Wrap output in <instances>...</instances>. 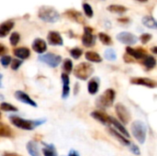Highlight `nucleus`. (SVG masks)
<instances>
[{
    "mask_svg": "<svg viewBox=\"0 0 157 156\" xmlns=\"http://www.w3.org/2000/svg\"><path fill=\"white\" fill-rule=\"evenodd\" d=\"M116 98V92L112 88L107 89L96 100V105L100 108H107L113 105Z\"/></svg>",
    "mask_w": 157,
    "mask_h": 156,
    "instance_id": "2",
    "label": "nucleus"
},
{
    "mask_svg": "<svg viewBox=\"0 0 157 156\" xmlns=\"http://www.w3.org/2000/svg\"><path fill=\"white\" fill-rule=\"evenodd\" d=\"M126 52L128 55L132 56V58L136 59V60H141V59H144L147 54H146V51L141 48H138V49H133L130 46L126 47Z\"/></svg>",
    "mask_w": 157,
    "mask_h": 156,
    "instance_id": "14",
    "label": "nucleus"
},
{
    "mask_svg": "<svg viewBox=\"0 0 157 156\" xmlns=\"http://www.w3.org/2000/svg\"><path fill=\"white\" fill-rule=\"evenodd\" d=\"M0 63L4 67H7L12 63V58L9 55H4L0 59Z\"/></svg>",
    "mask_w": 157,
    "mask_h": 156,
    "instance_id": "36",
    "label": "nucleus"
},
{
    "mask_svg": "<svg viewBox=\"0 0 157 156\" xmlns=\"http://www.w3.org/2000/svg\"><path fill=\"white\" fill-rule=\"evenodd\" d=\"M48 42L52 46H62L63 44V40L59 32L50 31L48 33Z\"/></svg>",
    "mask_w": 157,
    "mask_h": 156,
    "instance_id": "13",
    "label": "nucleus"
},
{
    "mask_svg": "<svg viewBox=\"0 0 157 156\" xmlns=\"http://www.w3.org/2000/svg\"><path fill=\"white\" fill-rule=\"evenodd\" d=\"M151 51H152V52H154L155 54H157V46L153 47V48L151 49Z\"/></svg>",
    "mask_w": 157,
    "mask_h": 156,
    "instance_id": "46",
    "label": "nucleus"
},
{
    "mask_svg": "<svg viewBox=\"0 0 157 156\" xmlns=\"http://www.w3.org/2000/svg\"><path fill=\"white\" fill-rule=\"evenodd\" d=\"M131 130L135 139L140 143H144L146 140V133H147V128L145 124L141 120H135L134 122H132Z\"/></svg>",
    "mask_w": 157,
    "mask_h": 156,
    "instance_id": "4",
    "label": "nucleus"
},
{
    "mask_svg": "<svg viewBox=\"0 0 157 156\" xmlns=\"http://www.w3.org/2000/svg\"><path fill=\"white\" fill-rule=\"evenodd\" d=\"M91 117L93 119H95L96 120H98V122H100L101 124L105 125V126H109L110 124V117L105 113L102 110H95L91 113Z\"/></svg>",
    "mask_w": 157,
    "mask_h": 156,
    "instance_id": "11",
    "label": "nucleus"
},
{
    "mask_svg": "<svg viewBox=\"0 0 157 156\" xmlns=\"http://www.w3.org/2000/svg\"><path fill=\"white\" fill-rule=\"evenodd\" d=\"M82 43L86 47H92L96 43V36L93 34V29L89 27H85L82 37Z\"/></svg>",
    "mask_w": 157,
    "mask_h": 156,
    "instance_id": "8",
    "label": "nucleus"
},
{
    "mask_svg": "<svg viewBox=\"0 0 157 156\" xmlns=\"http://www.w3.org/2000/svg\"><path fill=\"white\" fill-rule=\"evenodd\" d=\"M83 9H84V12L86 14V16L87 17H93L94 16V11H93V8L91 7V6L87 3H83Z\"/></svg>",
    "mask_w": 157,
    "mask_h": 156,
    "instance_id": "33",
    "label": "nucleus"
},
{
    "mask_svg": "<svg viewBox=\"0 0 157 156\" xmlns=\"http://www.w3.org/2000/svg\"><path fill=\"white\" fill-rule=\"evenodd\" d=\"M39 17L43 21L53 23L59 20L60 14L56 9L51 6H41L39 10Z\"/></svg>",
    "mask_w": 157,
    "mask_h": 156,
    "instance_id": "5",
    "label": "nucleus"
},
{
    "mask_svg": "<svg viewBox=\"0 0 157 156\" xmlns=\"http://www.w3.org/2000/svg\"><path fill=\"white\" fill-rule=\"evenodd\" d=\"M152 39V35L149 34V33H144V34H142L141 37H140V40L142 41V43L144 44H146L148 41H150V40Z\"/></svg>",
    "mask_w": 157,
    "mask_h": 156,
    "instance_id": "39",
    "label": "nucleus"
},
{
    "mask_svg": "<svg viewBox=\"0 0 157 156\" xmlns=\"http://www.w3.org/2000/svg\"><path fill=\"white\" fill-rule=\"evenodd\" d=\"M70 94V86L69 85H63V92H62V97L63 99L67 98Z\"/></svg>",
    "mask_w": 157,
    "mask_h": 156,
    "instance_id": "38",
    "label": "nucleus"
},
{
    "mask_svg": "<svg viewBox=\"0 0 157 156\" xmlns=\"http://www.w3.org/2000/svg\"><path fill=\"white\" fill-rule=\"evenodd\" d=\"M137 1H139V2H147L148 0H137Z\"/></svg>",
    "mask_w": 157,
    "mask_h": 156,
    "instance_id": "48",
    "label": "nucleus"
},
{
    "mask_svg": "<svg viewBox=\"0 0 157 156\" xmlns=\"http://www.w3.org/2000/svg\"><path fill=\"white\" fill-rule=\"evenodd\" d=\"M13 53L15 54V56H17L18 59L20 60H26L30 56V51L29 49L26 48V47H19V48H16L13 51Z\"/></svg>",
    "mask_w": 157,
    "mask_h": 156,
    "instance_id": "18",
    "label": "nucleus"
},
{
    "mask_svg": "<svg viewBox=\"0 0 157 156\" xmlns=\"http://www.w3.org/2000/svg\"><path fill=\"white\" fill-rule=\"evenodd\" d=\"M38 59H39L40 62L46 63L48 66H50L52 68L57 67L62 62V57L60 55H57V54H54V53H52V52L42 54V55L39 56Z\"/></svg>",
    "mask_w": 157,
    "mask_h": 156,
    "instance_id": "6",
    "label": "nucleus"
},
{
    "mask_svg": "<svg viewBox=\"0 0 157 156\" xmlns=\"http://www.w3.org/2000/svg\"><path fill=\"white\" fill-rule=\"evenodd\" d=\"M78 90H79V84L76 83V84L75 85V91H74V94L76 95V94L78 93Z\"/></svg>",
    "mask_w": 157,
    "mask_h": 156,
    "instance_id": "45",
    "label": "nucleus"
},
{
    "mask_svg": "<svg viewBox=\"0 0 157 156\" xmlns=\"http://www.w3.org/2000/svg\"><path fill=\"white\" fill-rule=\"evenodd\" d=\"M7 48L4 45V44H2V43H0V56H4V55H6V53L7 52Z\"/></svg>",
    "mask_w": 157,
    "mask_h": 156,
    "instance_id": "41",
    "label": "nucleus"
},
{
    "mask_svg": "<svg viewBox=\"0 0 157 156\" xmlns=\"http://www.w3.org/2000/svg\"><path fill=\"white\" fill-rule=\"evenodd\" d=\"M98 39L104 45L110 46L112 44V39L110 38V36H109L108 34H106L104 32L98 33Z\"/></svg>",
    "mask_w": 157,
    "mask_h": 156,
    "instance_id": "30",
    "label": "nucleus"
},
{
    "mask_svg": "<svg viewBox=\"0 0 157 156\" xmlns=\"http://www.w3.org/2000/svg\"><path fill=\"white\" fill-rule=\"evenodd\" d=\"M104 55H105V58L109 61H115L117 59V54L113 49L106 50V51L104 52Z\"/></svg>",
    "mask_w": 157,
    "mask_h": 156,
    "instance_id": "32",
    "label": "nucleus"
},
{
    "mask_svg": "<svg viewBox=\"0 0 157 156\" xmlns=\"http://www.w3.org/2000/svg\"><path fill=\"white\" fill-rule=\"evenodd\" d=\"M14 27V22L12 20H7L0 24V38L6 37Z\"/></svg>",
    "mask_w": 157,
    "mask_h": 156,
    "instance_id": "20",
    "label": "nucleus"
},
{
    "mask_svg": "<svg viewBox=\"0 0 157 156\" xmlns=\"http://www.w3.org/2000/svg\"><path fill=\"white\" fill-rule=\"evenodd\" d=\"M64 14L69 18H71L72 20H74L77 23H80V24L85 23V17H83V15L79 11H76L74 9H69V10H66Z\"/></svg>",
    "mask_w": 157,
    "mask_h": 156,
    "instance_id": "16",
    "label": "nucleus"
},
{
    "mask_svg": "<svg viewBox=\"0 0 157 156\" xmlns=\"http://www.w3.org/2000/svg\"><path fill=\"white\" fill-rule=\"evenodd\" d=\"M129 148H130V151H131L133 154H135V155H140V154H141L140 149H139V147H138L137 145H135V144H131V145L129 146Z\"/></svg>",
    "mask_w": 157,
    "mask_h": 156,
    "instance_id": "40",
    "label": "nucleus"
},
{
    "mask_svg": "<svg viewBox=\"0 0 157 156\" xmlns=\"http://www.w3.org/2000/svg\"><path fill=\"white\" fill-rule=\"evenodd\" d=\"M116 38L120 42L126 44V45H133L138 41V37H136L132 33L127 32V31H123V32L119 33Z\"/></svg>",
    "mask_w": 157,
    "mask_h": 156,
    "instance_id": "9",
    "label": "nucleus"
},
{
    "mask_svg": "<svg viewBox=\"0 0 157 156\" xmlns=\"http://www.w3.org/2000/svg\"><path fill=\"white\" fill-rule=\"evenodd\" d=\"M0 118H1V112H0Z\"/></svg>",
    "mask_w": 157,
    "mask_h": 156,
    "instance_id": "50",
    "label": "nucleus"
},
{
    "mask_svg": "<svg viewBox=\"0 0 157 156\" xmlns=\"http://www.w3.org/2000/svg\"><path fill=\"white\" fill-rule=\"evenodd\" d=\"M99 78L98 77H93L87 85V90L90 95H96L98 92L99 89Z\"/></svg>",
    "mask_w": 157,
    "mask_h": 156,
    "instance_id": "19",
    "label": "nucleus"
},
{
    "mask_svg": "<svg viewBox=\"0 0 157 156\" xmlns=\"http://www.w3.org/2000/svg\"><path fill=\"white\" fill-rule=\"evenodd\" d=\"M63 70L65 74H70L73 71V62L70 59H65L63 63Z\"/></svg>",
    "mask_w": 157,
    "mask_h": 156,
    "instance_id": "31",
    "label": "nucleus"
},
{
    "mask_svg": "<svg viewBox=\"0 0 157 156\" xmlns=\"http://www.w3.org/2000/svg\"><path fill=\"white\" fill-rule=\"evenodd\" d=\"M27 151L28 153L29 154V155L31 156H40V150H39V147H38V144L36 142L34 141H29L27 145Z\"/></svg>",
    "mask_w": 157,
    "mask_h": 156,
    "instance_id": "22",
    "label": "nucleus"
},
{
    "mask_svg": "<svg viewBox=\"0 0 157 156\" xmlns=\"http://www.w3.org/2000/svg\"><path fill=\"white\" fill-rule=\"evenodd\" d=\"M1 156H21L17 154H15V153H5L3 154Z\"/></svg>",
    "mask_w": 157,
    "mask_h": 156,
    "instance_id": "43",
    "label": "nucleus"
},
{
    "mask_svg": "<svg viewBox=\"0 0 157 156\" xmlns=\"http://www.w3.org/2000/svg\"><path fill=\"white\" fill-rule=\"evenodd\" d=\"M143 24L149 28V29H157V21L151 16H145L143 17Z\"/></svg>",
    "mask_w": 157,
    "mask_h": 156,
    "instance_id": "26",
    "label": "nucleus"
},
{
    "mask_svg": "<svg viewBox=\"0 0 157 156\" xmlns=\"http://www.w3.org/2000/svg\"><path fill=\"white\" fill-rule=\"evenodd\" d=\"M101 1H104V0H101Z\"/></svg>",
    "mask_w": 157,
    "mask_h": 156,
    "instance_id": "51",
    "label": "nucleus"
},
{
    "mask_svg": "<svg viewBox=\"0 0 157 156\" xmlns=\"http://www.w3.org/2000/svg\"><path fill=\"white\" fill-rule=\"evenodd\" d=\"M115 110H116V113L120 119V120L122 122V124L126 125L130 122L131 119H132V116H131V113L130 111L128 110V108L121 103H118L116 106H115Z\"/></svg>",
    "mask_w": 157,
    "mask_h": 156,
    "instance_id": "7",
    "label": "nucleus"
},
{
    "mask_svg": "<svg viewBox=\"0 0 157 156\" xmlns=\"http://www.w3.org/2000/svg\"><path fill=\"white\" fill-rule=\"evenodd\" d=\"M32 49L34 51H36L37 53H43L46 51L47 50V44L46 42L42 40V39H36L34 40L33 43H32Z\"/></svg>",
    "mask_w": 157,
    "mask_h": 156,
    "instance_id": "17",
    "label": "nucleus"
},
{
    "mask_svg": "<svg viewBox=\"0 0 157 156\" xmlns=\"http://www.w3.org/2000/svg\"><path fill=\"white\" fill-rule=\"evenodd\" d=\"M14 132L12 131V129L7 126L6 124L0 122V137L3 138H11L13 137Z\"/></svg>",
    "mask_w": 157,
    "mask_h": 156,
    "instance_id": "23",
    "label": "nucleus"
},
{
    "mask_svg": "<svg viewBox=\"0 0 157 156\" xmlns=\"http://www.w3.org/2000/svg\"><path fill=\"white\" fill-rule=\"evenodd\" d=\"M143 64L146 67L147 70H152L156 66V59L152 55H146L143 59Z\"/></svg>",
    "mask_w": 157,
    "mask_h": 156,
    "instance_id": "24",
    "label": "nucleus"
},
{
    "mask_svg": "<svg viewBox=\"0 0 157 156\" xmlns=\"http://www.w3.org/2000/svg\"><path fill=\"white\" fill-rule=\"evenodd\" d=\"M2 79H3V74H0V88L2 87Z\"/></svg>",
    "mask_w": 157,
    "mask_h": 156,
    "instance_id": "47",
    "label": "nucleus"
},
{
    "mask_svg": "<svg viewBox=\"0 0 157 156\" xmlns=\"http://www.w3.org/2000/svg\"><path fill=\"white\" fill-rule=\"evenodd\" d=\"M44 147L42 148V153H43V155L44 156H58L57 154V152H56V149L54 147L53 144H47V143H44Z\"/></svg>",
    "mask_w": 157,
    "mask_h": 156,
    "instance_id": "27",
    "label": "nucleus"
},
{
    "mask_svg": "<svg viewBox=\"0 0 157 156\" xmlns=\"http://www.w3.org/2000/svg\"><path fill=\"white\" fill-rule=\"evenodd\" d=\"M85 57L87 61L91 63H101L102 62V57L97 53L96 51H86L85 54Z\"/></svg>",
    "mask_w": 157,
    "mask_h": 156,
    "instance_id": "25",
    "label": "nucleus"
},
{
    "mask_svg": "<svg viewBox=\"0 0 157 156\" xmlns=\"http://www.w3.org/2000/svg\"><path fill=\"white\" fill-rule=\"evenodd\" d=\"M94 73V67L89 63H81L74 70V74L80 80H87Z\"/></svg>",
    "mask_w": 157,
    "mask_h": 156,
    "instance_id": "3",
    "label": "nucleus"
},
{
    "mask_svg": "<svg viewBox=\"0 0 157 156\" xmlns=\"http://www.w3.org/2000/svg\"><path fill=\"white\" fill-rule=\"evenodd\" d=\"M68 156H80L79 155V153L78 152H76V151H75V150H71L70 151V153H69V154Z\"/></svg>",
    "mask_w": 157,
    "mask_h": 156,
    "instance_id": "42",
    "label": "nucleus"
},
{
    "mask_svg": "<svg viewBox=\"0 0 157 156\" xmlns=\"http://www.w3.org/2000/svg\"><path fill=\"white\" fill-rule=\"evenodd\" d=\"M70 54L74 59H79L82 54H83V51L80 48H74L72 50H70Z\"/></svg>",
    "mask_w": 157,
    "mask_h": 156,
    "instance_id": "35",
    "label": "nucleus"
},
{
    "mask_svg": "<svg viewBox=\"0 0 157 156\" xmlns=\"http://www.w3.org/2000/svg\"><path fill=\"white\" fill-rule=\"evenodd\" d=\"M19 40H20V35L17 32H13L9 38V41L12 46H16L19 42Z\"/></svg>",
    "mask_w": 157,
    "mask_h": 156,
    "instance_id": "34",
    "label": "nucleus"
},
{
    "mask_svg": "<svg viewBox=\"0 0 157 156\" xmlns=\"http://www.w3.org/2000/svg\"><path fill=\"white\" fill-rule=\"evenodd\" d=\"M131 84L132 85H138V86H144L149 88H155L157 87V82L153 79L146 78V77H132L130 80Z\"/></svg>",
    "mask_w": 157,
    "mask_h": 156,
    "instance_id": "10",
    "label": "nucleus"
},
{
    "mask_svg": "<svg viewBox=\"0 0 157 156\" xmlns=\"http://www.w3.org/2000/svg\"><path fill=\"white\" fill-rule=\"evenodd\" d=\"M108 131H109V134H110L111 136H113L115 139H117L118 142H120L121 144H123V145H125V146H128V147L132 144L131 142L128 141V139H127L124 135H122L121 133H120V132H119L118 131H116L115 129H113V128H109Z\"/></svg>",
    "mask_w": 157,
    "mask_h": 156,
    "instance_id": "15",
    "label": "nucleus"
},
{
    "mask_svg": "<svg viewBox=\"0 0 157 156\" xmlns=\"http://www.w3.org/2000/svg\"><path fill=\"white\" fill-rule=\"evenodd\" d=\"M22 63H23V61L20 60V59H14V60H12V63H11V69L14 70V71H17V70H18V68L21 66Z\"/></svg>",
    "mask_w": 157,
    "mask_h": 156,
    "instance_id": "37",
    "label": "nucleus"
},
{
    "mask_svg": "<svg viewBox=\"0 0 157 156\" xmlns=\"http://www.w3.org/2000/svg\"><path fill=\"white\" fill-rule=\"evenodd\" d=\"M14 96H15V97H16L17 100H18V101H20V102H22V103H24V104L29 105V106L34 107V108H37V107H38L37 103H36L33 99H31L30 97H29L28 94H26V93L23 92V91L17 90V91L15 92V95H14Z\"/></svg>",
    "mask_w": 157,
    "mask_h": 156,
    "instance_id": "12",
    "label": "nucleus"
},
{
    "mask_svg": "<svg viewBox=\"0 0 157 156\" xmlns=\"http://www.w3.org/2000/svg\"><path fill=\"white\" fill-rule=\"evenodd\" d=\"M0 109L6 112H17L18 108L7 102H2L0 104Z\"/></svg>",
    "mask_w": 157,
    "mask_h": 156,
    "instance_id": "29",
    "label": "nucleus"
},
{
    "mask_svg": "<svg viewBox=\"0 0 157 156\" xmlns=\"http://www.w3.org/2000/svg\"><path fill=\"white\" fill-rule=\"evenodd\" d=\"M110 124H111V125H113V126H114V128H115V129H117V131H118L120 133H121V134H122V135H124L125 137H130V134H129L128 131L126 130V128L123 126V124H122V123H121L119 120H117L115 118L110 117Z\"/></svg>",
    "mask_w": 157,
    "mask_h": 156,
    "instance_id": "21",
    "label": "nucleus"
},
{
    "mask_svg": "<svg viewBox=\"0 0 157 156\" xmlns=\"http://www.w3.org/2000/svg\"><path fill=\"white\" fill-rule=\"evenodd\" d=\"M9 120L12 123V125H14L15 127H17L18 129L24 130V131H32L46 121V120H25L23 118H20V117L15 116V115L9 116Z\"/></svg>",
    "mask_w": 157,
    "mask_h": 156,
    "instance_id": "1",
    "label": "nucleus"
},
{
    "mask_svg": "<svg viewBox=\"0 0 157 156\" xmlns=\"http://www.w3.org/2000/svg\"><path fill=\"white\" fill-rule=\"evenodd\" d=\"M108 10L111 13H116V14H122L127 11V7L121 6V5H110L108 6Z\"/></svg>",
    "mask_w": 157,
    "mask_h": 156,
    "instance_id": "28",
    "label": "nucleus"
},
{
    "mask_svg": "<svg viewBox=\"0 0 157 156\" xmlns=\"http://www.w3.org/2000/svg\"><path fill=\"white\" fill-rule=\"evenodd\" d=\"M118 21L121 22V23H128L130 20H129V18H127V17H123V18H119Z\"/></svg>",
    "mask_w": 157,
    "mask_h": 156,
    "instance_id": "44",
    "label": "nucleus"
},
{
    "mask_svg": "<svg viewBox=\"0 0 157 156\" xmlns=\"http://www.w3.org/2000/svg\"><path fill=\"white\" fill-rule=\"evenodd\" d=\"M0 99H4V97H3V95H0Z\"/></svg>",
    "mask_w": 157,
    "mask_h": 156,
    "instance_id": "49",
    "label": "nucleus"
}]
</instances>
